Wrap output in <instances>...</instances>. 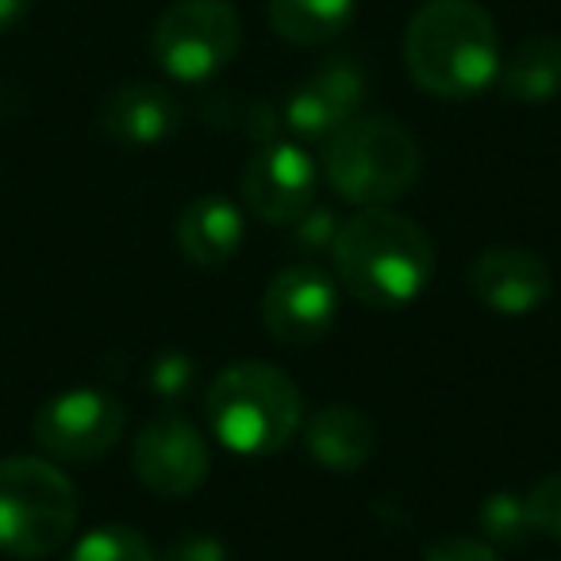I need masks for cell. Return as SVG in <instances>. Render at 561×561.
Instances as JSON below:
<instances>
[{"label":"cell","mask_w":561,"mask_h":561,"mask_svg":"<svg viewBox=\"0 0 561 561\" xmlns=\"http://www.w3.org/2000/svg\"><path fill=\"white\" fill-rule=\"evenodd\" d=\"M335 277L358 305L404 308L427 289L435 273V247L412 216L392 208H362L343 219L331 242Z\"/></svg>","instance_id":"cell-1"},{"label":"cell","mask_w":561,"mask_h":561,"mask_svg":"<svg viewBox=\"0 0 561 561\" xmlns=\"http://www.w3.org/2000/svg\"><path fill=\"white\" fill-rule=\"evenodd\" d=\"M404 66L423 93L469 101L500 73L496 20L477 0H427L404 27Z\"/></svg>","instance_id":"cell-2"},{"label":"cell","mask_w":561,"mask_h":561,"mask_svg":"<svg viewBox=\"0 0 561 561\" xmlns=\"http://www.w3.org/2000/svg\"><path fill=\"white\" fill-rule=\"evenodd\" d=\"M204 415L219 443L242 458L280 454L305 427V397L285 369L270 362H234L204 397Z\"/></svg>","instance_id":"cell-3"},{"label":"cell","mask_w":561,"mask_h":561,"mask_svg":"<svg viewBox=\"0 0 561 561\" xmlns=\"http://www.w3.org/2000/svg\"><path fill=\"white\" fill-rule=\"evenodd\" d=\"M420 142L392 116H354L323 142V178L358 208H381L404 196L420 178Z\"/></svg>","instance_id":"cell-4"},{"label":"cell","mask_w":561,"mask_h":561,"mask_svg":"<svg viewBox=\"0 0 561 561\" xmlns=\"http://www.w3.org/2000/svg\"><path fill=\"white\" fill-rule=\"evenodd\" d=\"M78 523V489L47 458L0 461V550L50 558Z\"/></svg>","instance_id":"cell-5"},{"label":"cell","mask_w":561,"mask_h":561,"mask_svg":"<svg viewBox=\"0 0 561 561\" xmlns=\"http://www.w3.org/2000/svg\"><path fill=\"white\" fill-rule=\"evenodd\" d=\"M242 47V20L227 0H173L158 16L150 50L165 78L201 85L234 62Z\"/></svg>","instance_id":"cell-6"},{"label":"cell","mask_w":561,"mask_h":561,"mask_svg":"<svg viewBox=\"0 0 561 561\" xmlns=\"http://www.w3.org/2000/svg\"><path fill=\"white\" fill-rule=\"evenodd\" d=\"M127 412L112 392L70 389L35 412L32 435L43 454L58 461H96L119 443Z\"/></svg>","instance_id":"cell-7"},{"label":"cell","mask_w":561,"mask_h":561,"mask_svg":"<svg viewBox=\"0 0 561 561\" xmlns=\"http://www.w3.org/2000/svg\"><path fill=\"white\" fill-rule=\"evenodd\" d=\"M366 70L351 55H331L316 62L293 85L280 108V124L300 142H328L339 127H346L366 104Z\"/></svg>","instance_id":"cell-8"},{"label":"cell","mask_w":561,"mask_h":561,"mask_svg":"<svg viewBox=\"0 0 561 561\" xmlns=\"http://www.w3.org/2000/svg\"><path fill=\"white\" fill-rule=\"evenodd\" d=\"M339 316V285L320 262H289L262 293V323L280 346H312Z\"/></svg>","instance_id":"cell-9"},{"label":"cell","mask_w":561,"mask_h":561,"mask_svg":"<svg viewBox=\"0 0 561 561\" xmlns=\"http://www.w3.org/2000/svg\"><path fill=\"white\" fill-rule=\"evenodd\" d=\"M316 181L320 173L300 142L270 139L250 154L242 170V196L262 224L289 227L316 204Z\"/></svg>","instance_id":"cell-10"},{"label":"cell","mask_w":561,"mask_h":561,"mask_svg":"<svg viewBox=\"0 0 561 561\" xmlns=\"http://www.w3.org/2000/svg\"><path fill=\"white\" fill-rule=\"evenodd\" d=\"M135 477L158 496H188L204 484L211 454L204 435L181 412H158L142 423L131 450Z\"/></svg>","instance_id":"cell-11"},{"label":"cell","mask_w":561,"mask_h":561,"mask_svg":"<svg viewBox=\"0 0 561 561\" xmlns=\"http://www.w3.org/2000/svg\"><path fill=\"white\" fill-rule=\"evenodd\" d=\"M550 265L519 247H489L469 265V293L496 316H527L550 297Z\"/></svg>","instance_id":"cell-12"},{"label":"cell","mask_w":561,"mask_h":561,"mask_svg":"<svg viewBox=\"0 0 561 561\" xmlns=\"http://www.w3.org/2000/svg\"><path fill=\"white\" fill-rule=\"evenodd\" d=\"M185 124L181 101L158 81H127L101 104V127L119 147H158Z\"/></svg>","instance_id":"cell-13"},{"label":"cell","mask_w":561,"mask_h":561,"mask_svg":"<svg viewBox=\"0 0 561 561\" xmlns=\"http://www.w3.org/2000/svg\"><path fill=\"white\" fill-rule=\"evenodd\" d=\"M305 446L308 458L316 466L331 469V473H358L369 458H374L377 431L366 420V412L351 404H328L305 420Z\"/></svg>","instance_id":"cell-14"},{"label":"cell","mask_w":561,"mask_h":561,"mask_svg":"<svg viewBox=\"0 0 561 561\" xmlns=\"http://www.w3.org/2000/svg\"><path fill=\"white\" fill-rule=\"evenodd\" d=\"M242 234V211L219 193L196 196L178 216V247L193 265H227L239 254Z\"/></svg>","instance_id":"cell-15"},{"label":"cell","mask_w":561,"mask_h":561,"mask_svg":"<svg viewBox=\"0 0 561 561\" xmlns=\"http://www.w3.org/2000/svg\"><path fill=\"white\" fill-rule=\"evenodd\" d=\"M507 101L546 104L561 96V35H527L515 43L507 58H500L496 73Z\"/></svg>","instance_id":"cell-16"},{"label":"cell","mask_w":561,"mask_h":561,"mask_svg":"<svg viewBox=\"0 0 561 561\" xmlns=\"http://www.w3.org/2000/svg\"><path fill=\"white\" fill-rule=\"evenodd\" d=\"M358 0H270L265 16L277 39L293 47H323L335 43L354 24Z\"/></svg>","instance_id":"cell-17"},{"label":"cell","mask_w":561,"mask_h":561,"mask_svg":"<svg viewBox=\"0 0 561 561\" xmlns=\"http://www.w3.org/2000/svg\"><path fill=\"white\" fill-rule=\"evenodd\" d=\"M66 561H158V553L142 530L124 527V523H108V527L81 535L78 546L66 553Z\"/></svg>","instance_id":"cell-18"},{"label":"cell","mask_w":561,"mask_h":561,"mask_svg":"<svg viewBox=\"0 0 561 561\" xmlns=\"http://www.w3.org/2000/svg\"><path fill=\"white\" fill-rule=\"evenodd\" d=\"M477 523H481V535L489 546H523L530 538V515H527V496H515V492H492L484 496L481 512H477Z\"/></svg>","instance_id":"cell-19"},{"label":"cell","mask_w":561,"mask_h":561,"mask_svg":"<svg viewBox=\"0 0 561 561\" xmlns=\"http://www.w3.org/2000/svg\"><path fill=\"white\" fill-rule=\"evenodd\" d=\"M193 385H196V362L185 351H162L154 358V366H150V389H154V397L170 400V404L185 400L193 392Z\"/></svg>","instance_id":"cell-20"},{"label":"cell","mask_w":561,"mask_h":561,"mask_svg":"<svg viewBox=\"0 0 561 561\" xmlns=\"http://www.w3.org/2000/svg\"><path fill=\"white\" fill-rule=\"evenodd\" d=\"M527 515L538 535L561 542V473H546L542 481L527 492Z\"/></svg>","instance_id":"cell-21"},{"label":"cell","mask_w":561,"mask_h":561,"mask_svg":"<svg viewBox=\"0 0 561 561\" xmlns=\"http://www.w3.org/2000/svg\"><path fill=\"white\" fill-rule=\"evenodd\" d=\"M339 224L343 219L335 216L331 208H308L305 216L297 219V224H289L293 227V239L300 242V247H308V250H320V247H331L335 242V234H339Z\"/></svg>","instance_id":"cell-22"},{"label":"cell","mask_w":561,"mask_h":561,"mask_svg":"<svg viewBox=\"0 0 561 561\" xmlns=\"http://www.w3.org/2000/svg\"><path fill=\"white\" fill-rule=\"evenodd\" d=\"M162 561H231L227 546L216 535H201V530H188V535L173 538L165 546Z\"/></svg>","instance_id":"cell-23"},{"label":"cell","mask_w":561,"mask_h":561,"mask_svg":"<svg viewBox=\"0 0 561 561\" xmlns=\"http://www.w3.org/2000/svg\"><path fill=\"white\" fill-rule=\"evenodd\" d=\"M423 561H500V553L481 538H443L423 553Z\"/></svg>","instance_id":"cell-24"},{"label":"cell","mask_w":561,"mask_h":561,"mask_svg":"<svg viewBox=\"0 0 561 561\" xmlns=\"http://www.w3.org/2000/svg\"><path fill=\"white\" fill-rule=\"evenodd\" d=\"M277 127H280V112H273L270 104H254V108H250V116H247V135H250V139L270 142L273 135H277Z\"/></svg>","instance_id":"cell-25"},{"label":"cell","mask_w":561,"mask_h":561,"mask_svg":"<svg viewBox=\"0 0 561 561\" xmlns=\"http://www.w3.org/2000/svg\"><path fill=\"white\" fill-rule=\"evenodd\" d=\"M27 9H32V0H0V35L12 32L27 16Z\"/></svg>","instance_id":"cell-26"}]
</instances>
